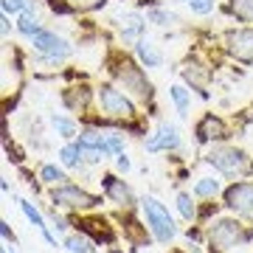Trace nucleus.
I'll return each instance as SVG.
<instances>
[{"label":"nucleus","instance_id":"nucleus-1","mask_svg":"<svg viewBox=\"0 0 253 253\" xmlns=\"http://www.w3.org/2000/svg\"><path fill=\"white\" fill-rule=\"evenodd\" d=\"M141 211H144V219L149 225V231H152V236L161 245H169L177 236V225H174L169 208L163 206L158 197H141Z\"/></svg>","mask_w":253,"mask_h":253},{"label":"nucleus","instance_id":"nucleus-2","mask_svg":"<svg viewBox=\"0 0 253 253\" xmlns=\"http://www.w3.org/2000/svg\"><path fill=\"white\" fill-rule=\"evenodd\" d=\"M214 169H219L222 174L228 177H239V174H248L251 172V163H248V155L242 149H236V146H217V149H211L206 158Z\"/></svg>","mask_w":253,"mask_h":253},{"label":"nucleus","instance_id":"nucleus-3","mask_svg":"<svg viewBox=\"0 0 253 253\" xmlns=\"http://www.w3.org/2000/svg\"><path fill=\"white\" fill-rule=\"evenodd\" d=\"M96 101H99V110L107 118H132L135 110H132V101L126 99L121 90H116L113 84H101L96 90Z\"/></svg>","mask_w":253,"mask_h":253},{"label":"nucleus","instance_id":"nucleus-4","mask_svg":"<svg viewBox=\"0 0 253 253\" xmlns=\"http://www.w3.org/2000/svg\"><path fill=\"white\" fill-rule=\"evenodd\" d=\"M208 234H211V245H214V248H219V251L236 248L239 242H245V239H248V234L242 231V225H239V222H234V219H219V222H214Z\"/></svg>","mask_w":253,"mask_h":253},{"label":"nucleus","instance_id":"nucleus-5","mask_svg":"<svg viewBox=\"0 0 253 253\" xmlns=\"http://www.w3.org/2000/svg\"><path fill=\"white\" fill-rule=\"evenodd\" d=\"M116 79L121 82V84H124L126 90L135 96V99H141V101L152 99V84L146 82V76L141 73V68H135V65L124 62V65L116 71Z\"/></svg>","mask_w":253,"mask_h":253},{"label":"nucleus","instance_id":"nucleus-6","mask_svg":"<svg viewBox=\"0 0 253 253\" xmlns=\"http://www.w3.org/2000/svg\"><path fill=\"white\" fill-rule=\"evenodd\" d=\"M31 42H34V48L40 51L42 56H48V59H65V56H71V42L65 40V37H59V34H54V31H40V34H34L31 37Z\"/></svg>","mask_w":253,"mask_h":253},{"label":"nucleus","instance_id":"nucleus-7","mask_svg":"<svg viewBox=\"0 0 253 253\" xmlns=\"http://www.w3.org/2000/svg\"><path fill=\"white\" fill-rule=\"evenodd\" d=\"M51 200H54L56 206H65V208H93V206L101 203L99 197L87 194V191L79 189V186H56V189L51 191Z\"/></svg>","mask_w":253,"mask_h":253},{"label":"nucleus","instance_id":"nucleus-8","mask_svg":"<svg viewBox=\"0 0 253 253\" xmlns=\"http://www.w3.org/2000/svg\"><path fill=\"white\" fill-rule=\"evenodd\" d=\"M225 206L239 217H253V183H234L225 189Z\"/></svg>","mask_w":253,"mask_h":253},{"label":"nucleus","instance_id":"nucleus-9","mask_svg":"<svg viewBox=\"0 0 253 253\" xmlns=\"http://www.w3.org/2000/svg\"><path fill=\"white\" fill-rule=\"evenodd\" d=\"M225 42H228V54L234 56V59L253 65V28H236V31H228Z\"/></svg>","mask_w":253,"mask_h":253},{"label":"nucleus","instance_id":"nucleus-10","mask_svg":"<svg viewBox=\"0 0 253 253\" xmlns=\"http://www.w3.org/2000/svg\"><path fill=\"white\" fill-rule=\"evenodd\" d=\"M146 152H163V149H177L180 146V132L174 124H161L149 141H146Z\"/></svg>","mask_w":253,"mask_h":253},{"label":"nucleus","instance_id":"nucleus-11","mask_svg":"<svg viewBox=\"0 0 253 253\" xmlns=\"http://www.w3.org/2000/svg\"><path fill=\"white\" fill-rule=\"evenodd\" d=\"M104 191H107V197L113 203H118V206H132V200H135L132 197V189L124 180L113 177V174H104Z\"/></svg>","mask_w":253,"mask_h":253},{"label":"nucleus","instance_id":"nucleus-12","mask_svg":"<svg viewBox=\"0 0 253 253\" xmlns=\"http://www.w3.org/2000/svg\"><path fill=\"white\" fill-rule=\"evenodd\" d=\"M135 54H138V59H141V65H146V68H161L163 65V56H161V51H158V45L149 42V40H144V37L135 42Z\"/></svg>","mask_w":253,"mask_h":253},{"label":"nucleus","instance_id":"nucleus-13","mask_svg":"<svg viewBox=\"0 0 253 253\" xmlns=\"http://www.w3.org/2000/svg\"><path fill=\"white\" fill-rule=\"evenodd\" d=\"M208 138H225V124L214 118V113H208L197 126V141H208Z\"/></svg>","mask_w":253,"mask_h":253},{"label":"nucleus","instance_id":"nucleus-14","mask_svg":"<svg viewBox=\"0 0 253 253\" xmlns=\"http://www.w3.org/2000/svg\"><path fill=\"white\" fill-rule=\"evenodd\" d=\"M59 161H62V166H68V169H79L82 163H84V149L79 146V141H76V144H65L62 149H59Z\"/></svg>","mask_w":253,"mask_h":253},{"label":"nucleus","instance_id":"nucleus-15","mask_svg":"<svg viewBox=\"0 0 253 253\" xmlns=\"http://www.w3.org/2000/svg\"><path fill=\"white\" fill-rule=\"evenodd\" d=\"M141 34H144V20H141V14H124L121 37L124 40H141Z\"/></svg>","mask_w":253,"mask_h":253},{"label":"nucleus","instance_id":"nucleus-16","mask_svg":"<svg viewBox=\"0 0 253 253\" xmlns=\"http://www.w3.org/2000/svg\"><path fill=\"white\" fill-rule=\"evenodd\" d=\"M169 96H172L174 107H177V116H180V118H186V116H189V104H191L189 90H186L183 84H172V87H169Z\"/></svg>","mask_w":253,"mask_h":253},{"label":"nucleus","instance_id":"nucleus-17","mask_svg":"<svg viewBox=\"0 0 253 253\" xmlns=\"http://www.w3.org/2000/svg\"><path fill=\"white\" fill-rule=\"evenodd\" d=\"M219 189H222V183L217 177H200L194 183V197H214Z\"/></svg>","mask_w":253,"mask_h":253},{"label":"nucleus","instance_id":"nucleus-18","mask_svg":"<svg viewBox=\"0 0 253 253\" xmlns=\"http://www.w3.org/2000/svg\"><path fill=\"white\" fill-rule=\"evenodd\" d=\"M17 203H20V208H23V214L28 217V222H31L34 228H40V231H42V228H48V225H45V217L40 214V208H37L34 203H28V200H17Z\"/></svg>","mask_w":253,"mask_h":253},{"label":"nucleus","instance_id":"nucleus-19","mask_svg":"<svg viewBox=\"0 0 253 253\" xmlns=\"http://www.w3.org/2000/svg\"><path fill=\"white\" fill-rule=\"evenodd\" d=\"M65 248L71 253H93V242L87 236H79V234L68 236V239H65Z\"/></svg>","mask_w":253,"mask_h":253},{"label":"nucleus","instance_id":"nucleus-20","mask_svg":"<svg viewBox=\"0 0 253 253\" xmlns=\"http://www.w3.org/2000/svg\"><path fill=\"white\" fill-rule=\"evenodd\" d=\"M177 211H180V217L183 219H197V206L191 203V194H186V191H180L177 194Z\"/></svg>","mask_w":253,"mask_h":253},{"label":"nucleus","instance_id":"nucleus-21","mask_svg":"<svg viewBox=\"0 0 253 253\" xmlns=\"http://www.w3.org/2000/svg\"><path fill=\"white\" fill-rule=\"evenodd\" d=\"M17 31L20 34H26V37L40 34L42 28H40V23H37V14H20L17 17Z\"/></svg>","mask_w":253,"mask_h":253},{"label":"nucleus","instance_id":"nucleus-22","mask_svg":"<svg viewBox=\"0 0 253 253\" xmlns=\"http://www.w3.org/2000/svg\"><path fill=\"white\" fill-rule=\"evenodd\" d=\"M231 14L245 23H253V0H231Z\"/></svg>","mask_w":253,"mask_h":253},{"label":"nucleus","instance_id":"nucleus-23","mask_svg":"<svg viewBox=\"0 0 253 253\" xmlns=\"http://www.w3.org/2000/svg\"><path fill=\"white\" fill-rule=\"evenodd\" d=\"M51 126H54L56 132L62 138H73L76 135V124H73L71 118H62V116H51Z\"/></svg>","mask_w":253,"mask_h":253},{"label":"nucleus","instance_id":"nucleus-24","mask_svg":"<svg viewBox=\"0 0 253 253\" xmlns=\"http://www.w3.org/2000/svg\"><path fill=\"white\" fill-rule=\"evenodd\" d=\"M40 177H42V183H62V180H68V177H65V172L59 169V166H54V163H42Z\"/></svg>","mask_w":253,"mask_h":253},{"label":"nucleus","instance_id":"nucleus-25","mask_svg":"<svg viewBox=\"0 0 253 253\" xmlns=\"http://www.w3.org/2000/svg\"><path fill=\"white\" fill-rule=\"evenodd\" d=\"M104 138H107V149H110L113 158L124 155V135H118V132H104Z\"/></svg>","mask_w":253,"mask_h":253},{"label":"nucleus","instance_id":"nucleus-26","mask_svg":"<svg viewBox=\"0 0 253 253\" xmlns=\"http://www.w3.org/2000/svg\"><path fill=\"white\" fill-rule=\"evenodd\" d=\"M146 20H149V23H155V26H166V23H172V14H169V11H163V9H149L146 11Z\"/></svg>","mask_w":253,"mask_h":253},{"label":"nucleus","instance_id":"nucleus-27","mask_svg":"<svg viewBox=\"0 0 253 253\" xmlns=\"http://www.w3.org/2000/svg\"><path fill=\"white\" fill-rule=\"evenodd\" d=\"M189 9L194 14H211L214 11V0H189Z\"/></svg>","mask_w":253,"mask_h":253},{"label":"nucleus","instance_id":"nucleus-28","mask_svg":"<svg viewBox=\"0 0 253 253\" xmlns=\"http://www.w3.org/2000/svg\"><path fill=\"white\" fill-rule=\"evenodd\" d=\"M73 6H79V9H99L104 6V0H71Z\"/></svg>","mask_w":253,"mask_h":253},{"label":"nucleus","instance_id":"nucleus-29","mask_svg":"<svg viewBox=\"0 0 253 253\" xmlns=\"http://www.w3.org/2000/svg\"><path fill=\"white\" fill-rule=\"evenodd\" d=\"M0 234H3V239H6V245H14V242H17V236H14V231H11V228H9V222H0Z\"/></svg>","mask_w":253,"mask_h":253},{"label":"nucleus","instance_id":"nucleus-30","mask_svg":"<svg viewBox=\"0 0 253 253\" xmlns=\"http://www.w3.org/2000/svg\"><path fill=\"white\" fill-rule=\"evenodd\" d=\"M129 166H132V163H129L126 155H118V158H116V169H118V172H129Z\"/></svg>","mask_w":253,"mask_h":253},{"label":"nucleus","instance_id":"nucleus-31","mask_svg":"<svg viewBox=\"0 0 253 253\" xmlns=\"http://www.w3.org/2000/svg\"><path fill=\"white\" fill-rule=\"evenodd\" d=\"M42 239H45V242L51 245V248H56V236L51 234V231H48V228H42Z\"/></svg>","mask_w":253,"mask_h":253},{"label":"nucleus","instance_id":"nucleus-32","mask_svg":"<svg viewBox=\"0 0 253 253\" xmlns=\"http://www.w3.org/2000/svg\"><path fill=\"white\" fill-rule=\"evenodd\" d=\"M0 23H3V26H0V28H3V37H9V31H11V23H9V14H6V17L0 20Z\"/></svg>","mask_w":253,"mask_h":253},{"label":"nucleus","instance_id":"nucleus-33","mask_svg":"<svg viewBox=\"0 0 253 253\" xmlns=\"http://www.w3.org/2000/svg\"><path fill=\"white\" fill-rule=\"evenodd\" d=\"M54 225H56V231H65V228H68V222H65L62 217H56V214H54Z\"/></svg>","mask_w":253,"mask_h":253},{"label":"nucleus","instance_id":"nucleus-34","mask_svg":"<svg viewBox=\"0 0 253 253\" xmlns=\"http://www.w3.org/2000/svg\"><path fill=\"white\" fill-rule=\"evenodd\" d=\"M11 253H14V251H11Z\"/></svg>","mask_w":253,"mask_h":253}]
</instances>
